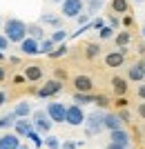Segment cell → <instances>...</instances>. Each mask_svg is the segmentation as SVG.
I'll use <instances>...</instances> for the list:
<instances>
[{"instance_id":"cell-48","label":"cell","mask_w":145,"mask_h":149,"mask_svg":"<svg viewBox=\"0 0 145 149\" xmlns=\"http://www.w3.org/2000/svg\"><path fill=\"white\" fill-rule=\"evenodd\" d=\"M0 25H2V20H0Z\"/></svg>"},{"instance_id":"cell-43","label":"cell","mask_w":145,"mask_h":149,"mask_svg":"<svg viewBox=\"0 0 145 149\" xmlns=\"http://www.w3.org/2000/svg\"><path fill=\"white\" fill-rule=\"evenodd\" d=\"M20 149H32V147H29V145L25 143V145H20Z\"/></svg>"},{"instance_id":"cell-22","label":"cell","mask_w":145,"mask_h":149,"mask_svg":"<svg viewBox=\"0 0 145 149\" xmlns=\"http://www.w3.org/2000/svg\"><path fill=\"white\" fill-rule=\"evenodd\" d=\"M74 102L76 105H87V102H96V96H89V93H74Z\"/></svg>"},{"instance_id":"cell-31","label":"cell","mask_w":145,"mask_h":149,"mask_svg":"<svg viewBox=\"0 0 145 149\" xmlns=\"http://www.w3.org/2000/svg\"><path fill=\"white\" fill-rule=\"evenodd\" d=\"M114 38V27H103L101 29V40H109Z\"/></svg>"},{"instance_id":"cell-6","label":"cell","mask_w":145,"mask_h":149,"mask_svg":"<svg viewBox=\"0 0 145 149\" xmlns=\"http://www.w3.org/2000/svg\"><path fill=\"white\" fill-rule=\"evenodd\" d=\"M47 113H49L51 123L63 125L65 120H67V107H65L63 102H49V105H47Z\"/></svg>"},{"instance_id":"cell-11","label":"cell","mask_w":145,"mask_h":149,"mask_svg":"<svg viewBox=\"0 0 145 149\" xmlns=\"http://www.w3.org/2000/svg\"><path fill=\"white\" fill-rule=\"evenodd\" d=\"M74 87L78 93H89L92 87H94V80L89 78V76H76L74 78Z\"/></svg>"},{"instance_id":"cell-42","label":"cell","mask_w":145,"mask_h":149,"mask_svg":"<svg viewBox=\"0 0 145 149\" xmlns=\"http://www.w3.org/2000/svg\"><path fill=\"white\" fill-rule=\"evenodd\" d=\"M0 80H5V69L0 67Z\"/></svg>"},{"instance_id":"cell-50","label":"cell","mask_w":145,"mask_h":149,"mask_svg":"<svg viewBox=\"0 0 145 149\" xmlns=\"http://www.w3.org/2000/svg\"><path fill=\"white\" fill-rule=\"evenodd\" d=\"M87 2H89V0H87Z\"/></svg>"},{"instance_id":"cell-32","label":"cell","mask_w":145,"mask_h":149,"mask_svg":"<svg viewBox=\"0 0 145 149\" xmlns=\"http://www.w3.org/2000/svg\"><path fill=\"white\" fill-rule=\"evenodd\" d=\"M81 147V143H76V140H63V145H60V149H78Z\"/></svg>"},{"instance_id":"cell-12","label":"cell","mask_w":145,"mask_h":149,"mask_svg":"<svg viewBox=\"0 0 145 149\" xmlns=\"http://www.w3.org/2000/svg\"><path fill=\"white\" fill-rule=\"evenodd\" d=\"M127 78L134 82H143L145 80V65L143 62H134L132 67L127 69Z\"/></svg>"},{"instance_id":"cell-33","label":"cell","mask_w":145,"mask_h":149,"mask_svg":"<svg viewBox=\"0 0 145 149\" xmlns=\"http://www.w3.org/2000/svg\"><path fill=\"white\" fill-rule=\"evenodd\" d=\"M27 138H29V140H32V143H36V145H43V143H45L43 138L38 136V131H36V129H34V131H32V134H29V136H27Z\"/></svg>"},{"instance_id":"cell-23","label":"cell","mask_w":145,"mask_h":149,"mask_svg":"<svg viewBox=\"0 0 145 149\" xmlns=\"http://www.w3.org/2000/svg\"><path fill=\"white\" fill-rule=\"evenodd\" d=\"M54 49H56V42H54L51 38H45L43 42H40V54H47V56H49Z\"/></svg>"},{"instance_id":"cell-4","label":"cell","mask_w":145,"mask_h":149,"mask_svg":"<svg viewBox=\"0 0 145 149\" xmlns=\"http://www.w3.org/2000/svg\"><path fill=\"white\" fill-rule=\"evenodd\" d=\"M85 9V0H65L63 5H60V13H63V18H78Z\"/></svg>"},{"instance_id":"cell-1","label":"cell","mask_w":145,"mask_h":149,"mask_svg":"<svg viewBox=\"0 0 145 149\" xmlns=\"http://www.w3.org/2000/svg\"><path fill=\"white\" fill-rule=\"evenodd\" d=\"M2 29H5V36H7L9 42L20 45L25 38H29V33H27V22H22L20 18H7Z\"/></svg>"},{"instance_id":"cell-39","label":"cell","mask_w":145,"mask_h":149,"mask_svg":"<svg viewBox=\"0 0 145 149\" xmlns=\"http://www.w3.org/2000/svg\"><path fill=\"white\" fill-rule=\"evenodd\" d=\"M109 27H118V18H116V16L109 18Z\"/></svg>"},{"instance_id":"cell-44","label":"cell","mask_w":145,"mask_h":149,"mask_svg":"<svg viewBox=\"0 0 145 149\" xmlns=\"http://www.w3.org/2000/svg\"><path fill=\"white\" fill-rule=\"evenodd\" d=\"M49 2H60V5H63V2H65V0H49Z\"/></svg>"},{"instance_id":"cell-26","label":"cell","mask_w":145,"mask_h":149,"mask_svg":"<svg viewBox=\"0 0 145 149\" xmlns=\"http://www.w3.org/2000/svg\"><path fill=\"white\" fill-rule=\"evenodd\" d=\"M85 49H87V51H85V56H87V58H96L98 54H101V47H98L96 42H89Z\"/></svg>"},{"instance_id":"cell-27","label":"cell","mask_w":145,"mask_h":149,"mask_svg":"<svg viewBox=\"0 0 145 149\" xmlns=\"http://www.w3.org/2000/svg\"><path fill=\"white\" fill-rule=\"evenodd\" d=\"M112 9L116 13H125L127 11V0H112Z\"/></svg>"},{"instance_id":"cell-37","label":"cell","mask_w":145,"mask_h":149,"mask_svg":"<svg viewBox=\"0 0 145 149\" xmlns=\"http://www.w3.org/2000/svg\"><path fill=\"white\" fill-rule=\"evenodd\" d=\"M118 118L123 120V123H130V113H127V111H120V113H118Z\"/></svg>"},{"instance_id":"cell-40","label":"cell","mask_w":145,"mask_h":149,"mask_svg":"<svg viewBox=\"0 0 145 149\" xmlns=\"http://www.w3.org/2000/svg\"><path fill=\"white\" fill-rule=\"evenodd\" d=\"M107 149H127V147H120V145H114V143H109V145H107Z\"/></svg>"},{"instance_id":"cell-9","label":"cell","mask_w":145,"mask_h":149,"mask_svg":"<svg viewBox=\"0 0 145 149\" xmlns=\"http://www.w3.org/2000/svg\"><path fill=\"white\" fill-rule=\"evenodd\" d=\"M34 129H36V127H34L32 120H27V118H18V123H16V127H13V134H16V136H20V138H27Z\"/></svg>"},{"instance_id":"cell-7","label":"cell","mask_w":145,"mask_h":149,"mask_svg":"<svg viewBox=\"0 0 145 149\" xmlns=\"http://www.w3.org/2000/svg\"><path fill=\"white\" fill-rule=\"evenodd\" d=\"M60 91H63V82L58 80V78H54V80H47L43 87L38 89V96L40 98H49V96H56Z\"/></svg>"},{"instance_id":"cell-5","label":"cell","mask_w":145,"mask_h":149,"mask_svg":"<svg viewBox=\"0 0 145 149\" xmlns=\"http://www.w3.org/2000/svg\"><path fill=\"white\" fill-rule=\"evenodd\" d=\"M85 120H87V116H85V111H83L81 105H69L67 107V120H65L67 125L81 127V125H85Z\"/></svg>"},{"instance_id":"cell-38","label":"cell","mask_w":145,"mask_h":149,"mask_svg":"<svg viewBox=\"0 0 145 149\" xmlns=\"http://www.w3.org/2000/svg\"><path fill=\"white\" fill-rule=\"evenodd\" d=\"M139 98L145 100V85H141V87H139Z\"/></svg>"},{"instance_id":"cell-41","label":"cell","mask_w":145,"mask_h":149,"mask_svg":"<svg viewBox=\"0 0 145 149\" xmlns=\"http://www.w3.org/2000/svg\"><path fill=\"white\" fill-rule=\"evenodd\" d=\"M7 100V96H5V91H0V105H2V102H5Z\"/></svg>"},{"instance_id":"cell-16","label":"cell","mask_w":145,"mask_h":149,"mask_svg":"<svg viewBox=\"0 0 145 149\" xmlns=\"http://www.w3.org/2000/svg\"><path fill=\"white\" fill-rule=\"evenodd\" d=\"M16 123H18V116H16L13 111L5 113V116H0V129H5V131L13 129V127H16Z\"/></svg>"},{"instance_id":"cell-14","label":"cell","mask_w":145,"mask_h":149,"mask_svg":"<svg viewBox=\"0 0 145 149\" xmlns=\"http://www.w3.org/2000/svg\"><path fill=\"white\" fill-rule=\"evenodd\" d=\"M109 143L114 145H120V147H127V145L132 143V138H130V134H127L125 129H116V131H109Z\"/></svg>"},{"instance_id":"cell-35","label":"cell","mask_w":145,"mask_h":149,"mask_svg":"<svg viewBox=\"0 0 145 149\" xmlns=\"http://www.w3.org/2000/svg\"><path fill=\"white\" fill-rule=\"evenodd\" d=\"M5 49H9V40H7L5 33H0V51H5Z\"/></svg>"},{"instance_id":"cell-20","label":"cell","mask_w":145,"mask_h":149,"mask_svg":"<svg viewBox=\"0 0 145 149\" xmlns=\"http://www.w3.org/2000/svg\"><path fill=\"white\" fill-rule=\"evenodd\" d=\"M25 78L32 80V82L40 80V78H43V69L38 67V65H29V67H25Z\"/></svg>"},{"instance_id":"cell-36","label":"cell","mask_w":145,"mask_h":149,"mask_svg":"<svg viewBox=\"0 0 145 149\" xmlns=\"http://www.w3.org/2000/svg\"><path fill=\"white\" fill-rule=\"evenodd\" d=\"M136 111H139V116H141V118L145 120V102H141V105H139V109H136Z\"/></svg>"},{"instance_id":"cell-28","label":"cell","mask_w":145,"mask_h":149,"mask_svg":"<svg viewBox=\"0 0 145 149\" xmlns=\"http://www.w3.org/2000/svg\"><path fill=\"white\" fill-rule=\"evenodd\" d=\"M103 2H105V0H89V2H87V11H89V16L98 11V9L103 7Z\"/></svg>"},{"instance_id":"cell-19","label":"cell","mask_w":145,"mask_h":149,"mask_svg":"<svg viewBox=\"0 0 145 149\" xmlns=\"http://www.w3.org/2000/svg\"><path fill=\"white\" fill-rule=\"evenodd\" d=\"M11 111L16 113L18 118H27V116H34L32 105H29V102H25V100H22V102H16V107H13Z\"/></svg>"},{"instance_id":"cell-46","label":"cell","mask_w":145,"mask_h":149,"mask_svg":"<svg viewBox=\"0 0 145 149\" xmlns=\"http://www.w3.org/2000/svg\"><path fill=\"white\" fill-rule=\"evenodd\" d=\"M143 38H145V27H143Z\"/></svg>"},{"instance_id":"cell-49","label":"cell","mask_w":145,"mask_h":149,"mask_svg":"<svg viewBox=\"0 0 145 149\" xmlns=\"http://www.w3.org/2000/svg\"><path fill=\"white\" fill-rule=\"evenodd\" d=\"M143 65H145V62H143Z\"/></svg>"},{"instance_id":"cell-45","label":"cell","mask_w":145,"mask_h":149,"mask_svg":"<svg viewBox=\"0 0 145 149\" xmlns=\"http://www.w3.org/2000/svg\"><path fill=\"white\" fill-rule=\"evenodd\" d=\"M134 2H139V5H141V2H145V0H134Z\"/></svg>"},{"instance_id":"cell-34","label":"cell","mask_w":145,"mask_h":149,"mask_svg":"<svg viewBox=\"0 0 145 149\" xmlns=\"http://www.w3.org/2000/svg\"><path fill=\"white\" fill-rule=\"evenodd\" d=\"M76 22H78V25L81 27H85L89 22V13H81V16H78V18H76Z\"/></svg>"},{"instance_id":"cell-21","label":"cell","mask_w":145,"mask_h":149,"mask_svg":"<svg viewBox=\"0 0 145 149\" xmlns=\"http://www.w3.org/2000/svg\"><path fill=\"white\" fill-rule=\"evenodd\" d=\"M112 89L116 96H123V93L127 91V82L123 80V78H112Z\"/></svg>"},{"instance_id":"cell-13","label":"cell","mask_w":145,"mask_h":149,"mask_svg":"<svg viewBox=\"0 0 145 149\" xmlns=\"http://www.w3.org/2000/svg\"><path fill=\"white\" fill-rule=\"evenodd\" d=\"M27 33H29V38H34V40H38V42H43L45 38V27L40 25V22H27Z\"/></svg>"},{"instance_id":"cell-24","label":"cell","mask_w":145,"mask_h":149,"mask_svg":"<svg viewBox=\"0 0 145 149\" xmlns=\"http://www.w3.org/2000/svg\"><path fill=\"white\" fill-rule=\"evenodd\" d=\"M49 38H51L56 45H58V42H63V45H65V40H67V29H56Z\"/></svg>"},{"instance_id":"cell-30","label":"cell","mask_w":145,"mask_h":149,"mask_svg":"<svg viewBox=\"0 0 145 149\" xmlns=\"http://www.w3.org/2000/svg\"><path fill=\"white\" fill-rule=\"evenodd\" d=\"M67 54V45H60V47H56V49L49 54V58H60V56H65Z\"/></svg>"},{"instance_id":"cell-10","label":"cell","mask_w":145,"mask_h":149,"mask_svg":"<svg viewBox=\"0 0 145 149\" xmlns=\"http://www.w3.org/2000/svg\"><path fill=\"white\" fill-rule=\"evenodd\" d=\"M20 54H25V56H36V54H40V42L34 40V38H25V40L20 42Z\"/></svg>"},{"instance_id":"cell-47","label":"cell","mask_w":145,"mask_h":149,"mask_svg":"<svg viewBox=\"0 0 145 149\" xmlns=\"http://www.w3.org/2000/svg\"><path fill=\"white\" fill-rule=\"evenodd\" d=\"M0 58H2V51H0Z\"/></svg>"},{"instance_id":"cell-18","label":"cell","mask_w":145,"mask_h":149,"mask_svg":"<svg viewBox=\"0 0 145 149\" xmlns=\"http://www.w3.org/2000/svg\"><path fill=\"white\" fill-rule=\"evenodd\" d=\"M105 129H109V131L123 129V120L118 118V113H107L105 116Z\"/></svg>"},{"instance_id":"cell-15","label":"cell","mask_w":145,"mask_h":149,"mask_svg":"<svg viewBox=\"0 0 145 149\" xmlns=\"http://www.w3.org/2000/svg\"><path fill=\"white\" fill-rule=\"evenodd\" d=\"M40 25H49V27H54V29H60L63 20H60V16H56V13L45 11V13H40Z\"/></svg>"},{"instance_id":"cell-3","label":"cell","mask_w":145,"mask_h":149,"mask_svg":"<svg viewBox=\"0 0 145 149\" xmlns=\"http://www.w3.org/2000/svg\"><path fill=\"white\" fill-rule=\"evenodd\" d=\"M32 123L34 127H36V131H40V134H47L49 136V131H51V118H49V113L45 111V109H36L32 116Z\"/></svg>"},{"instance_id":"cell-17","label":"cell","mask_w":145,"mask_h":149,"mask_svg":"<svg viewBox=\"0 0 145 149\" xmlns=\"http://www.w3.org/2000/svg\"><path fill=\"white\" fill-rule=\"evenodd\" d=\"M123 60H125V54H123V51H112V54L105 56V65H107V67H120Z\"/></svg>"},{"instance_id":"cell-25","label":"cell","mask_w":145,"mask_h":149,"mask_svg":"<svg viewBox=\"0 0 145 149\" xmlns=\"http://www.w3.org/2000/svg\"><path fill=\"white\" fill-rule=\"evenodd\" d=\"M60 140H58V136H47L45 138V147L47 149H60Z\"/></svg>"},{"instance_id":"cell-8","label":"cell","mask_w":145,"mask_h":149,"mask_svg":"<svg viewBox=\"0 0 145 149\" xmlns=\"http://www.w3.org/2000/svg\"><path fill=\"white\" fill-rule=\"evenodd\" d=\"M20 136H16L13 131H5L0 136V149H20Z\"/></svg>"},{"instance_id":"cell-29","label":"cell","mask_w":145,"mask_h":149,"mask_svg":"<svg viewBox=\"0 0 145 149\" xmlns=\"http://www.w3.org/2000/svg\"><path fill=\"white\" fill-rule=\"evenodd\" d=\"M127 42H130V31H120L118 36H116V45H120V47H125Z\"/></svg>"},{"instance_id":"cell-2","label":"cell","mask_w":145,"mask_h":149,"mask_svg":"<svg viewBox=\"0 0 145 149\" xmlns=\"http://www.w3.org/2000/svg\"><path fill=\"white\" fill-rule=\"evenodd\" d=\"M105 116L107 113H103V111H92L87 116V120H85V134L87 136H96V134H101L103 129H105Z\"/></svg>"}]
</instances>
